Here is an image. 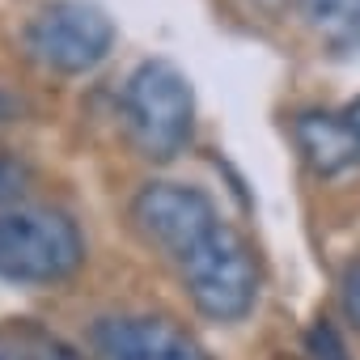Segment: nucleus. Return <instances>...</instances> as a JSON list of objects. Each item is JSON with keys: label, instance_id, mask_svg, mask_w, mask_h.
Returning a JSON list of instances; mask_svg holds the SVG:
<instances>
[{"label": "nucleus", "instance_id": "nucleus-9", "mask_svg": "<svg viewBox=\"0 0 360 360\" xmlns=\"http://www.w3.org/2000/svg\"><path fill=\"white\" fill-rule=\"evenodd\" d=\"M0 360H77V356L56 335L39 326H18V330H0Z\"/></svg>", "mask_w": 360, "mask_h": 360}, {"label": "nucleus", "instance_id": "nucleus-2", "mask_svg": "<svg viewBox=\"0 0 360 360\" xmlns=\"http://www.w3.org/2000/svg\"><path fill=\"white\" fill-rule=\"evenodd\" d=\"M85 263V238L68 212L18 204L0 212V276L18 284H60Z\"/></svg>", "mask_w": 360, "mask_h": 360}, {"label": "nucleus", "instance_id": "nucleus-6", "mask_svg": "<svg viewBox=\"0 0 360 360\" xmlns=\"http://www.w3.org/2000/svg\"><path fill=\"white\" fill-rule=\"evenodd\" d=\"M98 360H212L195 335L161 314L102 318L89 335Z\"/></svg>", "mask_w": 360, "mask_h": 360}, {"label": "nucleus", "instance_id": "nucleus-14", "mask_svg": "<svg viewBox=\"0 0 360 360\" xmlns=\"http://www.w3.org/2000/svg\"><path fill=\"white\" fill-rule=\"evenodd\" d=\"M13 110H18V102H13V98H9L5 89H0V123H5V119H9Z\"/></svg>", "mask_w": 360, "mask_h": 360}, {"label": "nucleus", "instance_id": "nucleus-7", "mask_svg": "<svg viewBox=\"0 0 360 360\" xmlns=\"http://www.w3.org/2000/svg\"><path fill=\"white\" fill-rule=\"evenodd\" d=\"M292 144L318 178H343L360 169V131L343 110H301L292 115Z\"/></svg>", "mask_w": 360, "mask_h": 360}, {"label": "nucleus", "instance_id": "nucleus-13", "mask_svg": "<svg viewBox=\"0 0 360 360\" xmlns=\"http://www.w3.org/2000/svg\"><path fill=\"white\" fill-rule=\"evenodd\" d=\"M343 115H347V123H352V127L360 131V98H352V102L343 106Z\"/></svg>", "mask_w": 360, "mask_h": 360}, {"label": "nucleus", "instance_id": "nucleus-4", "mask_svg": "<svg viewBox=\"0 0 360 360\" xmlns=\"http://www.w3.org/2000/svg\"><path fill=\"white\" fill-rule=\"evenodd\" d=\"M26 56L60 77L94 72L115 47V22L98 0H47L26 22Z\"/></svg>", "mask_w": 360, "mask_h": 360}, {"label": "nucleus", "instance_id": "nucleus-3", "mask_svg": "<svg viewBox=\"0 0 360 360\" xmlns=\"http://www.w3.org/2000/svg\"><path fill=\"white\" fill-rule=\"evenodd\" d=\"M178 276L191 305L212 322H242L259 301V259L233 225H221L200 250H191L178 263Z\"/></svg>", "mask_w": 360, "mask_h": 360}, {"label": "nucleus", "instance_id": "nucleus-10", "mask_svg": "<svg viewBox=\"0 0 360 360\" xmlns=\"http://www.w3.org/2000/svg\"><path fill=\"white\" fill-rule=\"evenodd\" d=\"M30 187V165L13 153H0V212L18 208V195Z\"/></svg>", "mask_w": 360, "mask_h": 360}, {"label": "nucleus", "instance_id": "nucleus-1", "mask_svg": "<svg viewBox=\"0 0 360 360\" xmlns=\"http://www.w3.org/2000/svg\"><path fill=\"white\" fill-rule=\"evenodd\" d=\"M123 127L140 157L174 161L195 136V85L169 60H144L123 85Z\"/></svg>", "mask_w": 360, "mask_h": 360}, {"label": "nucleus", "instance_id": "nucleus-11", "mask_svg": "<svg viewBox=\"0 0 360 360\" xmlns=\"http://www.w3.org/2000/svg\"><path fill=\"white\" fill-rule=\"evenodd\" d=\"M309 356H314V360H352V356H347V343L339 339V330H335L326 318H318V322L309 326Z\"/></svg>", "mask_w": 360, "mask_h": 360}, {"label": "nucleus", "instance_id": "nucleus-12", "mask_svg": "<svg viewBox=\"0 0 360 360\" xmlns=\"http://www.w3.org/2000/svg\"><path fill=\"white\" fill-rule=\"evenodd\" d=\"M339 301H343L347 322L360 330V259H352V263L343 267V280H339Z\"/></svg>", "mask_w": 360, "mask_h": 360}, {"label": "nucleus", "instance_id": "nucleus-8", "mask_svg": "<svg viewBox=\"0 0 360 360\" xmlns=\"http://www.w3.org/2000/svg\"><path fill=\"white\" fill-rule=\"evenodd\" d=\"M301 18L335 56L360 51V0H301Z\"/></svg>", "mask_w": 360, "mask_h": 360}, {"label": "nucleus", "instance_id": "nucleus-5", "mask_svg": "<svg viewBox=\"0 0 360 360\" xmlns=\"http://www.w3.org/2000/svg\"><path fill=\"white\" fill-rule=\"evenodd\" d=\"M131 225L148 246H157L174 267L183 263L191 250H200L225 221L212 204L208 191L191 183H148L131 200Z\"/></svg>", "mask_w": 360, "mask_h": 360}]
</instances>
